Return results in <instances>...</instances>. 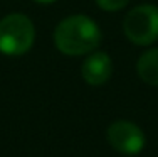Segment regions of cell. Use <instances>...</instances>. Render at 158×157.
I'll return each mask as SVG.
<instances>
[{"label":"cell","instance_id":"6da1fadb","mask_svg":"<svg viewBox=\"0 0 158 157\" xmlns=\"http://www.w3.org/2000/svg\"><path fill=\"white\" fill-rule=\"evenodd\" d=\"M103 41L99 25L84 14L62 19L54 29V44L66 56H84L98 49Z\"/></svg>","mask_w":158,"mask_h":157},{"label":"cell","instance_id":"7a4b0ae2","mask_svg":"<svg viewBox=\"0 0 158 157\" xmlns=\"http://www.w3.org/2000/svg\"><path fill=\"white\" fill-rule=\"evenodd\" d=\"M35 41L34 22L24 14H9L0 20V52L22 56L31 51Z\"/></svg>","mask_w":158,"mask_h":157},{"label":"cell","instance_id":"3957f363","mask_svg":"<svg viewBox=\"0 0 158 157\" xmlns=\"http://www.w3.org/2000/svg\"><path fill=\"white\" fill-rule=\"evenodd\" d=\"M123 32L130 42L150 46L158 41V7L152 3L138 5L126 14Z\"/></svg>","mask_w":158,"mask_h":157},{"label":"cell","instance_id":"277c9868","mask_svg":"<svg viewBox=\"0 0 158 157\" xmlns=\"http://www.w3.org/2000/svg\"><path fill=\"white\" fill-rule=\"evenodd\" d=\"M108 142L114 150L126 155H135L145 147V133L136 123L128 120L113 122L106 132Z\"/></svg>","mask_w":158,"mask_h":157},{"label":"cell","instance_id":"5b68a950","mask_svg":"<svg viewBox=\"0 0 158 157\" xmlns=\"http://www.w3.org/2000/svg\"><path fill=\"white\" fill-rule=\"evenodd\" d=\"M113 61L108 52L94 51L84 59L81 66V76L91 86H101L111 78Z\"/></svg>","mask_w":158,"mask_h":157},{"label":"cell","instance_id":"8992f818","mask_svg":"<svg viewBox=\"0 0 158 157\" xmlns=\"http://www.w3.org/2000/svg\"><path fill=\"white\" fill-rule=\"evenodd\" d=\"M136 71L141 81L152 86H158V47L143 52L136 63Z\"/></svg>","mask_w":158,"mask_h":157},{"label":"cell","instance_id":"52a82bcc","mask_svg":"<svg viewBox=\"0 0 158 157\" xmlns=\"http://www.w3.org/2000/svg\"><path fill=\"white\" fill-rule=\"evenodd\" d=\"M94 2L101 10H106V12H118V10L125 9L130 0H94Z\"/></svg>","mask_w":158,"mask_h":157},{"label":"cell","instance_id":"ba28073f","mask_svg":"<svg viewBox=\"0 0 158 157\" xmlns=\"http://www.w3.org/2000/svg\"><path fill=\"white\" fill-rule=\"evenodd\" d=\"M37 3H54L56 0H35Z\"/></svg>","mask_w":158,"mask_h":157}]
</instances>
